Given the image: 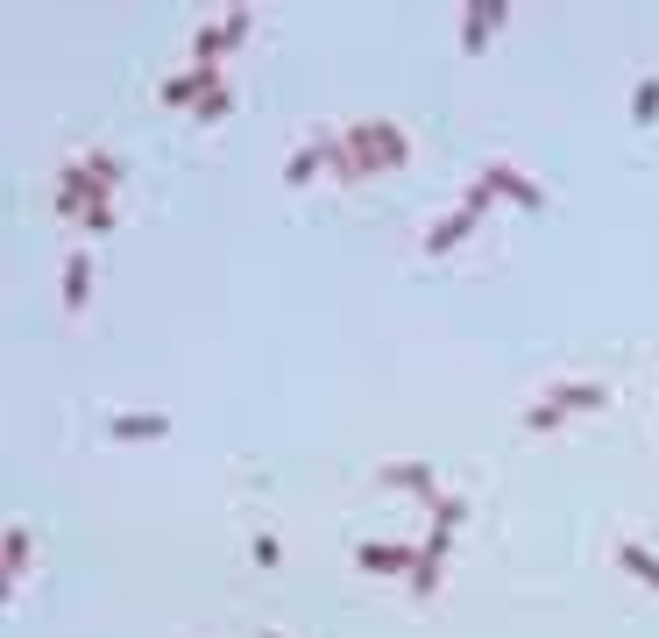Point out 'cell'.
Masks as SVG:
<instances>
[{
  "label": "cell",
  "mask_w": 659,
  "mask_h": 638,
  "mask_svg": "<svg viewBox=\"0 0 659 638\" xmlns=\"http://www.w3.org/2000/svg\"><path fill=\"white\" fill-rule=\"evenodd\" d=\"M468 234H475V213L461 206L454 220H440V227L426 234V256H447V249H461V242H468Z\"/></svg>",
  "instance_id": "8fae6325"
},
{
  "label": "cell",
  "mask_w": 659,
  "mask_h": 638,
  "mask_svg": "<svg viewBox=\"0 0 659 638\" xmlns=\"http://www.w3.org/2000/svg\"><path fill=\"white\" fill-rule=\"evenodd\" d=\"M107 227H114V199H107V206H93V213H86V234H107Z\"/></svg>",
  "instance_id": "7402d4cb"
},
{
  "label": "cell",
  "mask_w": 659,
  "mask_h": 638,
  "mask_svg": "<svg viewBox=\"0 0 659 638\" xmlns=\"http://www.w3.org/2000/svg\"><path fill=\"white\" fill-rule=\"evenodd\" d=\"M249 29H256V15H249V8H227V15H220V36H227V50H241V43H249Z\"/></svg>",
  "instance_id": "ac0fdd59"
},
{
  "label": "cell",
  "mask_w": 659,
  "mask_h": 638,
  "mask_svg": "<svg viewBox=\"0 0 659 638\" xmlns=\"http://www.w3.org/2000/svg\"><path fill=\"white\" fill-rule=\"evenodd\" d=\"M86 298H93V256H86V249H71L64 270H57V305L78 319V312H86Z\"/></svg>",
  "instance_id": "3957f363"
},
{
  "label": "cell",
  "mask_w": 659,
  "mask_h": 638,
  "mask_svg": "<svg viewBox=\"0 0 659 638\" xmlns=\"http://www.w3.org/2000/svg\"><path fill=\"white\" fill-rule=\"evenodd\" d=\"M617 568H624L631 582H645V589L659 596V561H652V553H645V546H631V539H624V546H617Z\"/></svg>",
  "instance_id": "4fadbf2b"
},
{
  "label": "cell",
  "mask_w": 659,
  "mask_h": 638,
  "mask_svg": "<svg viewBox=\"0 0 659 638\" xmlns=\"http://www.w3.org/2000/svg\"><path fill=\"white\" fill-rule=\"evenodd\" d=\"M256 638H284V631H256Z\"/></svg>",
  "instance_id": "603a6c76"
},
{
  "label": "cell",
  "mask_w": 659,
  "mask_h": 638,
  "mask_svg": "<svg viewBox=\"0 0 659 638\" xmlns=\"http://www.w3.org/2000/svg\"><path fill=\"white\" fill-rule=\"evenodd\" d=\"M163 433H171V412H121L107 426V440H163Z\"/></svg>",
  "instance_id": "9c48e42d"
},
{
  "label": "cell",
  "mask_w": 659,
  "mask_h": 638,
  "mask_svg": "<svg viewBox=\"0 0 659 638\" xmlns=\"http://www.w3.org/2000/svg\"><path fill=\"white\" fill-rule=\"evenodd\" d=\"M29 553H36V532L29 525H8V539H0V582H8V589H22Z\"/></svg>",
  "instance_id": "ba28073f"
},
{
  "label": "cell",
  "mask_w": 659,
  "mask_h": 638,
  "mask_svg": "<svg viewBox=\"0 0 659 638\" xmlns=\"http://www.w3.org/2000/svg\"><path fill=\"white\" fill-rule=\"evenodd\" d=\"M227 107H234V93H227V86H213V93H206L192 114H199V128H213V121H227Z\"/></svg>",
  "instance_id": "d6986e66"
},
{
  "label": "cell",
  "mask_w": 659,
  "mask_h": 638,
  "mask_svg": "<svg viewBox=\"0 0 659 638\" xmlns=\"http://www.w3.org/2000/svg\"><path fill=\"white\" fill-rule=\"evenodd\" d=\"M277 561H284V546L270 532H256V568H277Z\"/></svg>",
  "instance_id": "44dd1931"
},
{
  "label": "cell",
  "mask_w": 659,
  "mask_h": 638,
  "mask_svg": "<svg viewBox=\"0 0 659 638\" xmlns=\"http://www.w3.org/2000/svg\"><path fill=\"white\" fill-rule=\"evenodd\" d=\"M567 426V412L553 405V397H539V405H525V433H560Z\"/></svg>",
  "instance_id": "9a60e30c"
},
{
  "label": "cell",
  "mask_w": 659,
  "mask_h": 638,
  "mask_svg": "<svg viewBox=\"0 0 659 638\" xmlns=\"http://www.w3.org/2000/svg\"><path fill=\"white\" fill-rule=\"evenodd\" d=\"M404 582H411V596H433V589H440V561H433V553H419V568H411Z\"/></svg>",
  "instance_id": "ffe728a7"
},
{
  "label": "cell",
  "mask_w": 659,
  "mask_h": 638,
  "mask_svg": "<svg viewBox=\"0 0 659 638\" xmlns=\"http://www.w3.org/2000/svg\"><path fill=\"white\" fill-rule=\"evenodd\" d=\"M376 483H383V490H404V497H419V504H440L426 461H383V468H376Z\"/></svg>",
  "instance_id": "277c9868"
},
{
  "label": "cell",
  "mask_w": 659,
  "mask_h": 638,
  "mask_svg": "<svg viewBox=\"0 0 659 638\" xmlns=\"http://www.w3.org/2000/svg\"><path fill=\"white\" fill-rule=\"evenodd\" d=\"M631 121H638V128H652V121H659V78H645V86L631 93Z\"/></svg>",
  "instance_id": "2e32d148"
},
{
  "label": "cell",
  "mask_w": 659,
  "mask_h": 638,
  "mask_svg": "<svg viewBox=\"0 0 659 638\" xmlns=\"http://www.w3.org/2000/svg\"><path fill=\"white\" fill-rule=\"evenodd\" d=\"M341 142H348V156H355V178H369V171H397L404 156H411V142H404L397 121H355Z\"/></svg>",
  "instance_id": "6da1fadb"
},
{
  "label": "cell",
  "mask_w": 659,
  "mask_h": 638,
  "mask_svg": "<svg viewBox=\"0 0 659 638\" xmlns=\"http://www.w3.org/2000/svg\"><path fill=\"white\" fill-rule=\"evenodd\" d=\"M553 405H560V412H603V405H610V390H603V383H560V390H553Z\"/></svg>",
  "instance_id": "7c38bea8"
},
{
  "label": "cell",
  "mask_w": 659,
  "mask_h": 638,
  "mask_svg": "<svg viewBox=\"0 0 659 638\" xmlns=\"http://www.w3.org/2000/svg\"><path fill=\"white\" fill-rule=\"evenodd\" d=\"M482 185H489V192H504V199H518V206H532V213L546 206V192H539L525 171H511V164H489V171H482Z\"/></svg>",
  "instance_id": "52a82bcc"
},
{
  "label": "cell",
  "mask_w": 659,
  "mask_h": 638,
  "mask_svg": "<svg viewBox=\"0 0 659 638\" xmlns=\"http://www.w3.org/2000/svg\"><path fill=\"white\" fill-rule=\"evenodd\" d=\"M319 164H334V156H326V142H305V149H291V156H284V185H291V192H305V185L319 178Z\"/></svg>",
  "instance_id": "30bf717a"
},
{
  "label": "cell",
  "mask_w": 659,
  "mask_h": 638,
  "mask_svg": "<svg viewBox=\"0 0 659 638\" xmlns=\"http://www.w3.org/2000/svg\"><path fill=\"white\" fill-rule=\"evenodd\" d=\"M213 86H227V78H220V71H199V64H192V71H178V78H163V93H156V100H163V107H199V100H206Z\"/></svg>",
  "instance_id": "5b68a950"
},
{
  "label": "cell",
  "mask_w": 659,
  "mask_h": 638,
  "mask_svg": "<svg viewBox=\"0 0 659 638\" xmlns=\"http://www.w3.org/2000/svg\"><path fill=\"white\" fill-rule=\"evenodd\" d=\"M78 164H86V178H100L107 192H121V178H128V171H121V156H107V149H86Z\"/></svg>",
  "instance_id": "5bb4252c"
},
{
  "label": "cell",
  "mask_w": 659,
  "mask_h": 638,
  "mask_svg": "<svg viewBox=\"0 0 659 638\" xmlns=\"http://www.w3.org/2000/svg\"><path fill=\"white\" fill-rule=\"evenodd\" d=\"M355 561H362L369 575H411V568H419V553L397 546V539H376V546H355Z\"/></svg>",
  "instance_id": "8992f818"
},
{
  "label": "cell",
  "mask_w": 659,
  "mask_h": 638,
  "mask_svg": "<svg viewBox=\"0 0 659 638\" xmlns=\"http://www.w3.org/2000/svg\"><path fill=\"white\" fill-rule=\"evenodd\" d=\"M213 57H227V36H220V29H199V36H192V64L213 71Z\"/></svg>",
  "instance_id": "e0dca14e"
},
{
  "label": "cell",
  "mask_w": 659,
  "mask_h": 638,
  "mask_svg": "<svg viewBox=\"0 0 659 638\" xmlns=\"http://www.w3.org/2000/svg\"><path fill=\"white\" fill-rule=\"evenodd\" d=\"M511 8H504V0H468V8H461V50L468 57H482L489 50V36H497V22H504Z\"/></svg>",
  "instance_id": "7a4b0ae2"
}]
</instances>
